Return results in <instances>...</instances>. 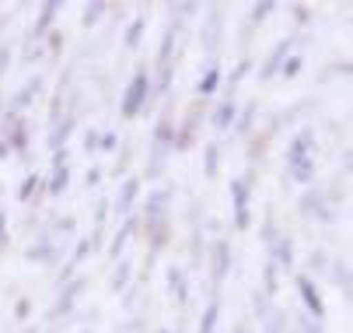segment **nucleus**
<instances>
[{"label": "nucleus", "mask_w": 353, "mask_h": 333, "mask_svg": "<svg viewBox=\"0 0 353 333\" xmlns=\"http://www.w3.org/2000/svg\"><path fill=\"white\" fill-rule=\"evenodd\" d=\"M8 246V211H0V249Z\"/></svg>", "instance_id": "50"}, {"label": "nucleus", "mask_w": 353, "mask_h": 333, "mask_svg": "<svg viewBox=\"0 0 353 333\" xmlns=\"http://www.w3.org/2000/svg\"><path fill=\"white\" fill-rule=\"evenodd\" d=\"M84 288H88V277H70L63 288H60V298H57V305H53V319H60V316H70L74 312V305H77V298L84 295Z\"/></svg>", "instance_id": "10"}, {"label": "nucleus", "mask_w": 353, "mask_h": 333, "mask_svg": "<svg viewBox=\"0 0 353 333\" xmlns=\"http://www.w3.org/2000/svg\"><path fill=\"white\" fill-rule=\"evenodd\" d=\"M98 137H102V130H88L84 133V151H98Z\"/></svg>", "instance_id": "47"}, {"label": "nucleus", "mask_w": 353, "mask_h": 333, "mask_svg": "<svg viewBox=\"0 0 353 333\" xmlns=\"http://www.w3.org/2000/svg\"><path fill=\"white\" fill-rule=\"evenodd\" d=\"M130 158H133V144L126 140V144L119 148V158H116V169H112V172H116V175H123V172L130 169Z\"/></svg>", "instance_id": "41"}, {"label": "nucleus", "mask_w": 353, "mask_h": 333, "mask_svg": "<svg viewBox=\"0 0 353 333\" xmlns=\"http://www.w3.org/2000/svg\"><path fill=\"white\" fill-rule=\"evenodd\" d=\"M14 316H18V319H28V316H32V302H28V298H18V305H14Z\"/></svg>", "instance_id": "48"}, {"label": "nucleus", "mask_w": 353, "mask_h": 333, "mask_svg": "<svg viewBox=\"0 0 353 333\" xmlns=\"http://www.w3.org/2000/svg\"><path fill=\"white\" fill-rule=\"evenodd\" d=\"M297 211H301V218H305V221H322V225H332L336 221V200L325 197V189H319V186H308L305 193H301Z\"/></svg>", "instance_id": "4"}, {"label": "nucleus", "mask_w": 353, "mask_h": 333, "mask_svg": "<svg viewBox=\"0 0 353 333\" xmlns=\"http://www.w3.org/2000/svg\"><path fill=\"white\" fill-rule=\"evenodd\" d=\"M256 116H259V102H245V106L238 109V116H234L231 130H234L238 137H248V133H252V126H256Z\"/></svg>", "instance_id": "22"}, {"label": "nucleus", "mask_w": 353, "mask_h": 333, "mask_svg": "<svg viewBox=\"0 0 353 333\" xmlns=\"http://www.w3.org/2000/svg\"><path fill=\"white\" fill-rule=\"evenodd\" d=\"M294 35H283L276 46H273V50H270V57H266V64L259 67V81H270V77H276V70H280V64L294 53Z\"/></svg>", "instance_id": "13"}, {"label": "nucleus", "mask_w": 353, "mask_h": 333, "mask_svg": "<svg viewBox=\"0 0 353 333\" xmlns=\"http://www.w3.org/2000/svg\"><path fill=\"white\" fill-rule=\"evenodd\" d=\"M84 333H91V330H84Z\"/></svg>", "instance_id": "55"}, {"label": "nucleus", "mask_w": 353, "mask_h": 333, "mask_svg": "<svg viewBox=\"0 0 353 333\" xmlns=\"http://www.w3.org/2000/svg\"><path fill=\"white\" fill-rule=\"evenodd\" d=\"M248 200H252V186L245 179H231V207H234V228L238 231L252 228V207H248Z\"/></svg>", "instance_id": "6"}, {"label": "nucleus", "mask_w": 353, "mask_h": 333, "mask_svg": "<svg viewBox=\"0 0 353 333\" xmlns=\"http://www.w3.org/2000/svg\"><path fill=\"white\" fill-rule=\"evenodd\" d=\"M273 309H276V305H273V298H270V295H263V292L256 288V295H252V312L259 316V323H263V319H266Z\"/></svg>", "instance_id": "36"}, {"label": "nucleus", "mask_w": 353, "mask_h": 333, "mask_svg": "<svg viewBox=\"0 0 353 333\" xmlns=\"http://www.w3.org/2000/svg\"><path fill=\"white\" fill-rule=\"evenodd\" d=\"M11 60H14V53H11V46H0V77L8 74V67H11Z\"/></svg>", "instance_id": "46"}, {"label": "nucleus", "mask_w": 353, "mask_h": 333, "mask_svg": "<svg viewBox=\"0 0 353 333\" xmlns=\"http://www.w3.org/2000/svg\"><path fill=\"white\" fill-rule=\"evenodd\" d=\"M8 155H11V151H8V140L0 137V158H8Z\"/></svg>", "instance_id": "52"}, {"label": "nucleus", "mask_w": 353, "mask_h": 333, "mask_svg": "<svg viewBox=\"0 0 353 333\" xmlns=\"http://www.w3.org/2000/svg\"><path fill=\"white\" fill-rule=\"evenodd\" d=\"M42 189H46V179H42L39 172H28V175L21 179V189H18V200H21V204H28L32 197H39V193H42Z\"/></svg>", "instance_id": "27"}, {"label": "nucleus", "mask_w": 353, "mask_h": 333, "mask_svg": "<svg viewBox=\"0 0 353 333\" xmlns=\"http://www.w3.org/2000/svg\"><path fill=\"white\" fill-rule=\"evenodd\" d=\"M168 204H172V189L168 186H161V189H150L147 193V204H143V221H150V218H161V214H168Z\"/></svg>", "instance_id": "16"}, {"label": "nucleus", "mask_w": 353, "mask_h": 333, "mask_svg": "<svg viewBox=\"0 0 353 333\" xmlns=\"http://www.w3.org/2000/svg\"><path fill=\"white\" fill-rule=\"evenodd\" d=\"M315 155H319V144H315V133L312 130H297L287 144V169H283V179L287 182H297V186H312L315 182Z\"/></svg>", "instance_id": "1"}, {"label": "nucleus", "mask_w": 353, "mask_h": 333, "mask_svg": "<svg viewBox=\"0 0 353 333\" xmlns=\"http://www.w3.org/2000/svg\"><path fill=\"white\" fill-rule=\"evenodd\" d=\"M143 32H147V15H137V18L126 25V32H123V46H126L130 53H133V50H140Z\"/></svg>", "instance_id": "26"}, {"label": "nucleus", "mask_w": 353, "mask_h": 333, "mask_svg": "<svg viewBox=\"0 0 353 333\" xmlns=\"http://www.w3.org/2000/svg\"><path fill=\"white\" fill-rule=\"evenodd\" d=\"M172 140H175V126H172V120L168 116H161L158 120V126H154V133H150V155H147V172H143V179L147 182H154V179H161L165 175V169H168V158L175 155V148H172Z\"/></svg>", "instance_id": "2"}, {"label": "nucleus", "mask_w": 353, "mask_h": 333, "mask_svg": "<svg viewBox=\"0 0 353 333\" xmlns=\"http://www.w3.org/2000/svg\"><path fill=\"white\" fill-rule=\"evenodd\" d=\"M270 260H273L280 270H290V267H294V239H290L287 231H280L276 242L270 246Z\"/></svg>", "instance_id": "19"}, {"label": "nucleus", "mask_w": 353, "mask_h": 333, "mask_svg": "<svg viewBox=\"0 0 353 333\" xmlns=\"http://www.w3.org/2000/svg\"><path fill=\"white\" fill-rule=\"evenodd\" d=\"M39 91H42V77L35 74L32 81H25V88H18V91H14V99H11V109H8V113L21 116V113L35 102V95H39Z\"/></svg>", "instance_id": "17"}, {"label": "nucleus", "mask_w": 353, "mask_h": 333, "mask_svg": "<svg viewBox=\"0 0 353 333\" xmlns=\"http://www.w3.org/2000/svg\"><path fill=\"white\" fill-rule=\"evenodd\" d=\"M140 228H143V235H147L150 256H158V253L168 246V239H172V218H168V214H161V218H150V221H143Z\"/></svg>", "instance_id": "8"}, {"label": "nucleus", "mask_w": 353, "mask_h": 333, "mask_svg": "<svg viewBox=\"0 0 353 333\" xmlns=\"http://www.w3.org/2000/svg\"><path fill=\"white\" fill-rule=\"evenodd\" d=\"M350 158H353V155H350V144H346V148H343V172H350Z\"/></svg>", "instance_id": "51"}, {"label": "nucleus", "mask_w": 353, "mask_h": 333, "mask_svg": "<svg viewBox=\"0 0 353 333\" xmlns=\"http://www.w3.org/2000/svg\"><path fill=\"white\" fill-rule=\"evenodd\" d=\"M199 120H203V102H196V106L189 109V116L182 120V126L175 130V140H172V148H175V151H189V148L196 144Z\"/></svg>", "instance_id": "9"}, {"label": "nucleus", "mask_w": 353, "mask_h": 333, "mask_svg": "<svg viewBox=\"0 0 353 333\" xmlns=\"http://www.w3.org/2000/svg\"><path fill=\"white\" fill-rule=\"evenodd\" d=\"M259 292H263V295H270V298L280 292V267H276L273 260H270V263H266V270H263V288H259Z\"/></svg>", "instance_id": "33"}, {"label": "nucleus", "mask_w": 353, "mask_h": 333, "mask_svg": "<svg viewBox=\"0 0 353 333\" xmlns=\"http://www.w3.org/2000/svg\"><path fill=\"white\" fill-rule=\"evenodd\" d=\"M46 53L49 57H60L63 53V32H49L46 35Z\"/></svg>", "instance_id": "40"}, {"label": "nucleus", "mask_w": 353, "mask_h": 333, "mask_svg": "<svg viewBox=\"0 0 353 333\" xmlns=\"http://www.w3.org/2000/svg\"><path fill=\"white\" fill-rule=\"evenodd\" d=\"M70 186V165H53V175L46 179V193L49 197H63Z\"/></svg>", "instance_id": "25"}, {"label": "nucleus", "mask_w": 353, "mask_h": 333, "mask_svg": "<svg viewBox=\"0 0 353 333\" xmlns=\"http://www.w3.org/2000/svg\"><path fill=\"white\" fill-rule=\"evenodd\" d=\"M57 15H60V0H46V4H42V11H39V18H35V25H32V32H28V46H32V42H39L42 35H49V32H53V21H57Z\"/></svg>", "instance_id": "14"}, {"label": "nucleus", "mask_w": 353, "mask_h": 333, "mask_svg": "<svg viewBox=\"0 0 353 333\" xmlns=\"http://www.w3.org/2000/svg\"><path fill=\"white\" fill-rule=\"evenodd\" d=\"M294 288H297V295H301V305L308 309V319L322 323V319H325V302H322V295H319V288H315V280H312L308 274H297Z\"/></svg>", "instance_id": "7"}, {"label": "nucleus", "mask_w": 353, "mask_h": 333, "mask_svg": "<svg viewBox=\"0 0 353 333\" xmlns=\"http://www.w3.org/2000/svg\"><path fill=\"white\" fill-rule=\"evenodd\" d=\"M165 284H168V295L185 309L189 305V277H185V270H179V267H168V274H165Z\"/></svg>", "instance_id": "18"}, {"label": "nucleus", "mask_w": 353, "mask_h": 333, "mask_svg": "<svg viewBox=\"0 0 353 333\" xmlns=\"http://www.w3.org/2000/svg\"><path fill=\"white\" fill-rule=\"evenodd\" d=\"M276 235H280V231H276V218H273V211H270V214L263 218V228H259V239H263V246H273V242H276Z\"/></svg>", "instance_id": "39"}, {"label": "nucleus", "mask_w": 353, "mask_h": 333, "mask_svg": "<svg viewBox=\"0 0 353 333\" xmlns=\"http://www.w3.org/2000/svg\"><path fill=\"white\" fill-rule=\"evenodd\" d=\"M196 11H199V4H192V0H185V4H172V8H168V15H172L175 25H185V18H192Z\"/></svg>", "instance_id": "38"}, {"label": "nucleus", "mask_w": 353, "mask_h": 333, "mask_svg": "<svg viewBox=\"0 0 353 333\" xmlns=\"http://www.w3.org/2000/svg\"><path fill=\"white\" fill-rule=\"evenodd\" d=\"M74 126H77V113L70 109L67 116H60V123H53V133H49V148H53V151H63V148H67V137H70Z\"/></svg>", "instance_id": "21"}, {"label": "nucleus", "mask_w": 353, "mask_h": 333, "mask_svg": "<svg viewBox=\"0 0 353 333\" xmlns=\"http://www.w3.org/2000/svg\"><path fill=\"white\" fill-rule=\"evenodd\" d=\"M234 116H238V102H234V99H224V102L214 106V113H210V126H214L217 133H228L231 123H234Z\"/></svg>", "instance_id": "20"}, {"label": "nucleus", "mask_w": 353, "mask_h": 333, "mask_svg": "<svg viewBox=\"0 0 353 333\" xmlns=\"http://www.w3.org/2000/svg\"><path fill=\"white\" fill-rule=\"evenodd\" d=\"M273 11H276V0H259V4L252 8V15H248V25H252V28H259Z\"/></svg>", "instance_id": "34"}, {"label": "nucleus", "mask_w": 353, "mask_h": 333, "mask_svg": "<svg viewBox=\"0 0 353 333\" xmlns=\"http://www.w3.org/2000/svg\"><path fill=\"white\" fill-rule=\"evenodd\" d=\"M116 144H119V137L112 130H102V137H98V151H116Z\"/></svg>", "instance_id": "44"}, {"label": "nucleus", "mask_w": 353, "mask_h": 333, "mask_svg": "<svg viewBox=\"0 0 353 333\" xmlns=\"http://www.w3.org/2000/svg\"><path fill=\"white\" fill-rule=\"evenodd\" d=\"M221 42H224V8L210 4L207 8V21H203V28H199V46H203V53L210 57V64H217Z\"/></svg>", "instance_id": "5"}, {"label": "nucleus", "mask_w": 353, "mask_h": 333, "mask_svg": "<svg viewBox=\"0 0 353 333\" xmlns=\"http://www.w3.org/2000/svg\"><path fill=\"white\" fill-rule=\"evenodd\" d=\"M140 231V218L137 214H130V218H123V225H119V231L112 235V246H109V256L112 260H123V253H126V242L133 239V235Z\"/></svg>", "instance_id": "15"}, {"label": "nucleus", "mask_w": 353, "mask_h": 333, "mask_svg": "<svg viewBox=\"0 0 353 333\" xmlns=\"http://www.w3.org/2000/svg\"><path fill=\"white\" fill-rule=\"evenodd\" d=\"M301 70H305V60H301L297 53H290V57L280 64V70H276V74H280V77H287V81H294Z\"/></svg>", "instance_id": "37"}, {"label": "nucleus", "mask_w": 353, "mask_h": 333, "mask_svg": "<svg viewBox=\"0 0 353 333\" xmlns=\"http://www.w3.org/2000/svg\"><path fill=\"white\" fill-rule=\"evenodd\" d=\"M217 319H221V298H210L203 316H199V330L196 333H217Z\"/></svg>", "instance_id": "29"}, {"label": "nucleus", "mask_w": 353, "mask_h": 333, "mask_svg": "<svg viewBox=\"0 0 353 333\" xmlns=\"http://www.w3.org/2000/svg\"><path fill=\"white\" fill-rule=\"evenodd\" d=\"M221 88V67L217 64H207L203 67V74H199V81H196V95H203V99H210V95Z\"/></svg>", "instance_id": "24"}, {"label": "nucleus", "mask_w": 353, "mask_h": 333, "mask_svg": "<svg viewBox=\"0 0 353 333\" xmlns=\"http://www.w3.org/2000/svg\"><path fill=\"white\" fill-rule=\"evenodd\" d=\"M84 182H88V189H94L98 182H102V169H88V175H84Z\"/></svg>", "instance_id": "49"}, {"label": "nucleus", "mask_w": 353, "mask_h": 333, "mask_svg": "<svg viewBox=\"0 0 353 333\" xmlns=\"http://www.w3.org/2000/svg\"><path fill=\"white\" fill-rule=\"evenodd\" d=\"M158 333H172V330H158Z\"/></svg>", "instance_id": "54"}, {"label": "nucleus", "mask_w": 353, "mask_h": 333, "mask_svg": "<svg viewBox=\"0 0 353 333\" xmlns=\"http://www.w3.org/2000/svg\"><path fill=\"white\" fill-rule=\"evenodd\" d=\"M228 274H231V242L217 239L210 246V280H214V288H221V284L228 280Z\"/></svg>", "instance_id": "11"}, {"label": "nucleus", "mask_w": 353, "mask_h": 333, "mask_svg": "<svg viewBox=\"0 0 353 333\" xmlns=\"http://www.w3.org/2000/svg\"><path fill=\"white\" fill-rule=\"evenodd\" d=\"M140 182H143L140 175H126V179L119 182V193H116V200H112V211H116L119 221L133 214V204H137V197H140Z\"/></svg>", "instance_id": "12"}, {"label": "nucleus", "mask_w": 353, "mask_h": 333, "mask_svg": "<svg viewBox=\"0 0 353 333\" xmlns=\"http://www.w3.org/2000/svg\"><path fill=\"white\" fill-rule=\"evenodd\" d=\"M329 270V256L325 249H312V274H325Z\"/></svg>", "instance_id": "42"}, {"label": "nucleus", "mask_w": 353, "mask_h": 333, "mask_svg": "<svg viewBox=\"0 0 353 333\" xmlns=\"http://www.w3.org/2000/svg\"><path fill=\"white\" fill-rule=\"evenodd\" d=\"M248 70H252V60H248V57H241V60L234 64V70H231V74L224 77V88H228V99H234V88H238V84L245 81V74H248Z\"/></svg>", "instance_id": "30"}, {"label": "nucleus", "mask_w": 353, "mask_h": 333, "mask_svg": "<svg viewBox=\"0 0 353 333\" xmlns=\"http://www.w3.org/2000/svg\"><path fill=\"white\" fill-rule=\"evenodd\" d=\"M150 99H154V84H150V70L137 67L130 84L123 88V99H119V116L123 120H137L140 113L150 109Z\"/></svg>", "instance_id": "3"}, {"label": "nucleus", "mask_w": 353, "mask_h": 333, "mask_svg": "<svg viewBox=\"0 0 353 333\" xmlns=\"http://www.w3.org/2000/svg\"><path fill=\"white\" fill-rule=\"evenodd\" d=\"M203 175L207 179L221 175V144H217V140H210V144L203 148Z\"/></svg>", "instance_id": "28"}, {"label": "nucleus", "mask_w": 353, "mask_h": 333, "mask_svg": "<svg viewBox=\"0 0 353 333\" xmlns=\"http://www.w3.org/2000/svg\"><path fill=\"white\" fill-rule=\"evenodd\" d=\"M263 333H287V312H280V309H273L263 323Z\"/></svg>", "instance_id": "35"}, {"label": "nucleus", "mask_w": 353, "mask_h": 333, "mask_svg": "<svg viewBox=\"0 0 353 333\" xmlns=\"http://www.w3.org/2000/svg\"><path fill=\"white\" fill-rule=\"evenodd\" d=\"M294 18H297V21H294L297 28H305V25L312 21V11H308L305 4H294Z\"/></svg>", "instance_id": "45"}, {"label": "nucleus", "mask_w": 353, "mask_h": 333, "mask_svg": "<svg viewBox=\"0 0 353 333\" xmlns=\"http://www.w3.org/2000/svg\"><path fill=\"white\" fill-rule=\"evenodd\" d=\"M130 274H133V263L123 256L119 260V267H116V274H112V280H109V288L119 295V292H126V284H130Z\"/></svg>", "instance_id": "32"}, {"label": "nucleus", "mask_w": 353, "mask_h": 333, "mask_svg": "<svg viewBox=\"0 0 353 333\" xmlns=\"http://www.w3.org/2000/svg\"><path fill=\"white\" fill-rule=\"evenodd\" d=\"M294 333H325V330H322V323H315L308 316H297V330Z\"/></svg>", "instance_id": "43"}, {"label": "nucleus", "mask_w": 353, "mask_h": 333, "mask_svg": "<svg viewBox=\"0 0 353 333\" xmlns=\"http://www.w3.org/2000/svg\"><path fill=\"white\" fill-rule=\"evenodd\" d=\"M234 333H248V326H245V323H238V326H234Z\"/></svg>", "instance_id": "53"}, {"label": "nucleus", "mask_w": 353, "mask_h": 333, "mask_svg": "<svg viewBox=\"0 0 353 333\" xmlns=\"http://www.w3.org/2000/svg\"><path fill=\"white\" fill-rule=\"evenodd\" d=\"M109 15V4L105 0H94V4H88L84 8V15H81V25L84 28H94V25H102V18Z\"/></svg>", "instance_id": "31"}, {"label": "nucleus", "mask_w": 353, "mask_h": 333, "mask_svg": "<svg viewBox=\"0 0 353 333\" xmlns=\"http://www.w3.org/2000/svg\"><path fill=\"white\" fill-rule=\"evenodd\" d=\"M329 277L332 284L343 292V298H350V260L339 256V260H329Z\"/></svg>", "instance_id": "23"}]
</instances>
